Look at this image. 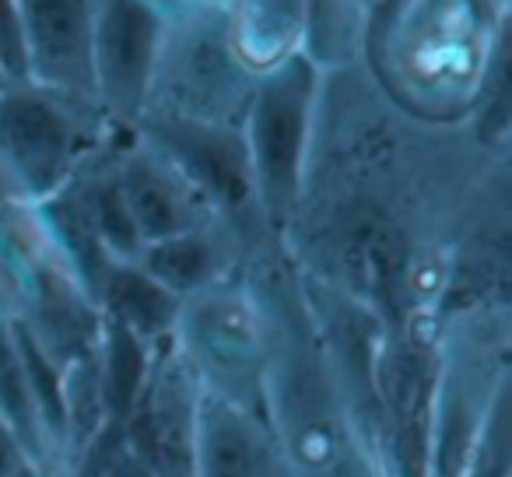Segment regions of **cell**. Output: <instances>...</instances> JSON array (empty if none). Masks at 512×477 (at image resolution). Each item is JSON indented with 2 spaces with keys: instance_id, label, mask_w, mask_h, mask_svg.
<instances>
[{
  "instance_id": "1",
  "label": "cell",
  "mask_w": 512,
  "mask_h": 477,
  "mask_svg": "<svg viewBox=\"0 0 512 477\" xmlns=\"http://www.w3.org/2000/svg\"><path fill=\"white\" fill-rule=\"evenodd\" d=\"M505 165L512 158L481 151L463 127L407 116L362 67L323 74L281 250L306 281L390 330L435 323L456 232Z\"/></svg>"
},
{
  "instance_id": "2",
  "label": "cell",
  "mask_w": 512,
  "mask_h": 477,
  "mask_svg": "<svg viewBox=\"0 0 512 477\" xmlns=\"http://www.w3.org/2000/svg\"><path fill=\"white\" fill-rule=\"evenodd\" d=\"M246 274L267 320L264 421L281 477H390L351 411L285 250L274 246L253 257Z\"/></svg>"
},
{
  "instance_id": "3",
  "label": "cell",
  "mask_w": 512,
  "mask_h": 477,
  "mask_svg": "<svg viewBox=\"0 0 512 477\" xmlns=\"http://www.w3.org/2000/svg\"><path fill=\"white\" fill-rule=\"evenodd\" d=\"M509 36L512 0H376L362 71L414 120L463 127Z\"/></svg>"
},
{
  "instance_id": "4",
  "label": "cell",
  "mask_w": 512,
  "mask_h": 477,
  "mask_svg": "<svg viewBox=\"0 0 512 477\" xmlns=\"http://www.w3.org/2000/svg\"><path fill=\"white\" fill-rule=\"evenodd\" d=\"M512 397V309L439 320L428 393L425 477H463L495 411Z\"/></svg>"
},
{
  "instance_id": "5",
  "label": "cell",
  "mask_w": 512,
  "mask_h": 477,
  "mask_svg": "<svg viewBox=\"0 0 512 477\" xmlns=\"http://www.w3.org/2000/svg\"><path fill=\"white\" fill-rule=\"evenodd\" d=\"M116 134L92 99L32 78L0 88V165L29 204L71 183Z\"/></svg>"
},
{
  "instance_id": "6",
  "label": "cell",
  "mask_w": 512,
  "mask_h": 477,
  "mask_svg": "<svg viewBox=\"0 0 512 477\" xmlns=\"http://www.w3.org/2000/svg\"><path fill=\"white\" fill-rule=\"evenodd\" d=\"M256 74L239 60L225 8H204L165 22L141 116L204 127H242Z\"/></svg>"
},
{
  "instance_id": "7",
  "label": "cell",
  "mask_w": 512,
  "mask_h": 477,
  "mask_svg": "<svg viewBox=\"0 0 512 477\" xmlns=\"http://www.w3.org/2000/svg\"><path fill=\"white\" fill-rule=\"evenodd\" d=\"M172 344L200 390L264 418L267 320L246 267L183 299Z\"/></svg>"
},
{
  "instance_id": "8",
  "label": "cell",
  "mask_w": 512,
  "mask_h": 477,
  "mask_svg": "<svg viewBox=\"0 0 512 477\" xmlns=\"http://www.w3.org/2000/svg\"><path fill=\"white\" fill-rule=\"evenodd\" d=\"M320 85L323 74L299 53L256 78L253 99L242 120L256 200L271 232L278 235V243L299 200L302 176H306Z\"/></svg>"
},
{
  "instance_id": "9",
  "label": "cell",
  "mask_w": 512,
  "mask_h": 477,
  "mask_svg": "<svg viewBox=\"0 0 512 477\" xmlns=\"http://www.w3.org/2000/svg\"><path fill=\"white\" fill-rule=\"evenodd\" d=\"M134 134L155 151H162L197 186L214 221L246 250L249 260L281 246L260 211V200H256L242 127H204V123L141 116Z\"/></svg>"
},
{
  "instance_id": "10",
  "label": "cell",
  "mask_w": 512,
  "mask_h": 477,
  "mask_svg": "<svg viewBox=\"0 0 512 477\" xmlns=\"http://www.w3.org/2000/svg\"><path fill=\"white\" fill-rule=\"evenodd\" d=\"M15 271L18 302L8 320H15L57 369L92 355L99 348L102 313L92 292L53 250L46 228L43 239L15 260Z\"/></svg>"
},
{
  "instance_id": "11",
  "label": "cell",
  "mask_w": 512,
  "mask_h": 477,
  "mask_svg": "<svg viewBox=\"0 0 512 477\" xmlns=\"http://www.w3.org/2000/svg\"><path fill=\"white\" fill-rule=\"evenodd\" d=\"M165 18L144 0H95L92 11V92L106 120L134 130L148 102Z\"/></svg>"
},
{
  "instance_id": "12",
  "label": "cell",
  "mask_w": 512,
  "mask_h": 477,
  "mask_svg": "<svg viewBox=\"0 0 512 477\" xmlns=\"http://www.w3.org/2000/svg\"><path fill=\"white\" fill-rule=\"evenodd\" d=\"M197 435L200 383L193 379L176 344L165 341L155 348L141 397L130 418L123 421V439L151 477H193Z\"/></svg>"
},
{
  "instance_id": "13",
  "label": "cell",
  "mask_w": 512,
  "mask_h": 477,
  "mask_svg": "<svg viewBox=\"0 0 512 477\" xmlns=\"http://www.w3.org/2000/svg\"><path fill=\"white\" fill-rule=\"evenodd\" d=\"M113 169L123 204H127L144 246L169 239V235L193 232V228L218 225L207 200L197 193V186L162 151L141 141L134 130L123 134L120 144H116Z\"/></svg>"
},
{
  "instance_id": "14",
  "label": "cell",
  "mask_w": 512,
  "mask_h": 477,
  "mask_svg": "<svg viewBox=\"0 0 512 477\" xmlns=\"http://www.w3.org/2000/svg\"><path fill=\"white\" fill-rule=\"evenodd\" d=\"M29 43V78L92 99L95 0H18Z\"/></svg>"
},
{
  "instance_id": "15",
  "label": "cell",
  "mask_w": 512,
  "mask_h": 477,
  "mask_svg": "<svg viewBox=\"0 0 512 477\" xmlns=\"http://www.w3.org/2000/svg\"><path fill=\"white\" fill-rule=\"evenodd\" d=\"M193 477H281L278 449L267 421L200 390Z\"/></svg>"
},
{
  "instance_id": "16",
  "label": "cell",
  "mask_w": 512,
  "mask_h": 477,
  "mask_svg": "<svg viewBox=\"0 0 512 477\" xmlns=\"http://www.w3.org/2000/svg\"><path fill=\"white\" fill-rule=\"evenodd\" d=\"M134 264H141L176 299H190V295H200L204 288L239 274L249 264V257L221 225H204L148 243Z\"/></svg>"
},
{
  "instance_id": "17",
  "label": "cell",
  "mask_w": 512,
  "mask_h": 477,
  "mask_svg": "<svg viewBox=\"0 0 512 477\" xmlns=\"http://www.w3.org/2000/svg\"><path fill=\"white\" fill-rule=\"evenodd\" d=\"M228 36L249 71H274L302 53V0H228Z\"/></svg>"
},
{
  "instance_id": "18",
  "label": "cell",
  "mask_w": 512,
  "mask_h": 477,
  "mask_svg": "<svg viewBox=\"0 0 512 477\" xmlns=\"http://www.w3.org/2000/svg\"><path fill=\"white\" fill-rule=\"evenodd\" d=\"M99 313L106 320L120 323L134 337H141L148 348L172 341L183 299L162 288L141 264H113L99 285Z\"/></svg>"
},
{
  "instance_id": "19",
  "label": "cell",
  "mask_w": 512,
  "mask_h": 477,
  "mask_svg": "<svg viewBox=\"0 0 512 477\" xmlns=\"http://www.w3.org/2000/svg\"><path fill=\"white\" fill-rule=\"evenodd\" d=\"M365 0H302V57L320 74L362 67Z\"/></svg>"
},
{
  "instance_id": "20",
  "label": "cell",
  "mask_w": 512,
  "mask_h": 477,
  "mask_svg": "<svg viewBox=\"0 0 512 477\" xmlns=\"http://www.w3.org/2000/svg\"><path fill=\"white\" fill-rule=\"evenodd\" d=\"M151 358L155 348L123 330L120 323L102 316V334L99 348H95V365H99V390H102V411H106V425H120L130 418L137 397L144 390V379L151 372Z\"/></svg>"
},
{
  "instance_id": "21",
  "label": "cell",
  "mask_w": 512,
  "mask_h": 477,
  "mask_svg": "<svg viewBox=\"0 0 512 477\" xmlns=\"http://www.w3.org/2000/svg\"><path fill=\"white\" fill-rule=\"evenodd\" d=\"M0 421L25 442L32 456L39 460V467L50 477H60L57 460H53L50 439H46L43 418H39L36 397H32L29 372H25L22 351L11 334V323L0 316Z\"/></svg>"
},
{
  "instance_id": "22",
  "label": "cell",
  "mask_w": 512,
  "mask_h": 477,
  "mask_svg": "<svg viewBox=\"0 0 512 477\" xmlns=\"http://www.w3.org/2000/svg\"><path fill=\"white\" fill-rule=\"evenodd\" d=\"M67 477H151L148 467L130 453L120 425H106L67 467Z\"/></svg>"
},
{
  "instance_id": "23",
  "label": "cell",
  "mask_w": 512,
  "mask_h": 477,
  "mask_svg": "<svg viewBox=\"0 0 512 477\" xmlns=\"http://www.w3.org/2000/svg\"><path fill=\"white\" fill-rule=\"evenodd\" d=\"M463 477H512V397L495 411Z\"/></svg>"
},
{
  "instance_id": "24",
  "label": "cell",
  "mask_w": 512,
  "mask_h": 477,
  "mask_svg": "<svg viewBox=\"0 0 512 477\" xmlns=\"http://www.w3.org/2000/svg\"><path fill=\"white\" fill-rule=\"evenodd\" d=\"M0 74L8 81L29 78V43L18 0H0Z\"/></svg>"
},
{
  "instance_id": "25",
  "label": "cell",
  "mask_w": 512,
  "mask_h": 477,
  "mask_svg": "<svg viewBox=\"0 0 512 477\" xmlns=\"http://www.w3.org/2000/svg\"><path fill=\"white\" fill-rule=\"evenodd\" d=\"M29 207L32 204L18 193V186L11 183V176L4 172V165H0V232H4L8 225H15Z\"/></svg>"
},
{
  "instance_id": "26",
  "label": "cell",
  "mask_w": 512,
  "mask_h": 477,
  "mask_svg": "<svg viewBox=\"0 0 512 477\" xmlns=\"http://www.w3.org/2000/svg\"><path fill=\"white\" fill-rule=\"evenodd\" d=\"M151 11L165 18V22H176L183 15H193V11H204V8H225L228 0H144Z\"/></svg>"
},
{
  "instance_id": "27",
  "label": "cell",
  "mask_w": 512,
  "mask_h": 477,
  "mask_svg": "<svg viewBox=\"0 0 512 477\" xmlns=\"http://www.w3.org/2000/svg\"><path fill=\"white\" fill-rule=\"evenodd\" d=\"M4 85H8V78H4V74H0V88H4Z\"/></svg>"
},
{
  "instance_id": "28",
  "label": "cell",
  "mask_w": 512,
  "mask_h": 477,
  "mask_svg": "<svg viewBox=\"0 0 512 477\" xmlns=\"http://www.w3.org/2000/svg\"><path fill=\"white\" fill-rule=\"evenodd\" d=\"M365 4H369V8H372V4H376V0H365Z\"/></svg>"
}]
</instances>
